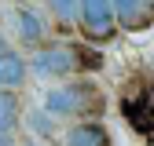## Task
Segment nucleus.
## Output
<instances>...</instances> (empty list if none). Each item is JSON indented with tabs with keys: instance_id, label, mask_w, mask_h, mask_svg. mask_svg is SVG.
Returning <instances> with one entry per match:
<instances>
[{
	"instance_id": "nucleus-1",
	"label": "nucleus",
	"mask_w": 154,
	"mask_h": 146,
	"mask_svg": "<svg viewBox=\"0 0 154 146\" xmlns=\"http://www.w3.org/2000/svg\"><path fill=\"white\" fill-rule=\"evenodd\" d=\"M85 66H103V59L95 51L81 48V44H44L41 51L33 55V73H41V77H66L73 69H85Z\"/></svg>"
},
{
	"instance_id": "nucleus-2",
	"label": "nucleus",
	"mask_w": 154,
	"mask_h": 146,
	"mask_svg": "<svg viewBox=\"0 0 154 146\" xmlns=\"http://www.w3.org/2000/svg\"><path fill=\"white\" fill-rule=\"evenodd\" d=\"M44 106L48 113L55 117H81L88 110H99V88L92 84H63L44 95Z\"/></svg>"
},
{
	"instance_id": "nucleus-3",
	"label": "nucleus",
	"mask_w": 154,
	"mask_h": 146,
	"mask_svg": "<svg viewBox=\"0 0 154 146\" xmlns=\"http://www.w3.org/2000/svg\"><path fill=\"white\" fill-rule=\"evenodd\" d=\"M77 18H81V29L88 33V40H110L118 26H114V7L110 0H77Z\"/></svg>"
},
{
	"instance_id": "nucleus-4",
	"label": "nucleus",
	"mask_w": 154,
	"mask_h": 146,
	"mask_svg": "<svg viewBox=\"0 0 154 146\" xmlns=\"http://www.w3.org/2000/svg\"><path fill=\"white\" fill-rule=\"evenodd\" d=\"M147 4H154V0H110V7H114V15H118V22L128 26V29H143L150 18H154Z\"/></svg>"
},
{
	"instance_id": "nucleus-5",
	"label": "nucleus",
	"mask_w": 154,
	"mask_h": 146,
	"mask_svg": "<svg viewBox=\"0 0 154 146\" xmlns=\"http://www.w3.org/2000/svg\"><path fill=\"white\" fill-rule=\"evenodd\" d=\"M66 146H110V135H106V128L99 121H85V124L70 128Z\"/></svg>"
},
{
	"instance_id": "nucleus-6",
	"label": "nucleus",
	"mask_w": 154,
	"mask_h": 146,
	"mask_svg": "<svg viewBox=\"0 0 154 146\" xmlns=\"http://www.w3.org/2000/svg\"><path fill=\"white\" fill-rule=\"evenodd\" d=\"M22 77H26V62H22V55L0 48V88H15V84H22Z\"/></svg>"
},
{
	"instance_id": "nucleus-7",
	"label": "nucleus",
	"mask_w": 154,
	"mask_h": 146,
	"mask_svg": "<svg viewBox=\"0 0 154 146\" xmlns=\"http://www.w3.org/2000/svg\"><path fill=\"white\" fill-rule=\"evenodd\" d=\"M15 26H18V36H22L26 44H37L44 36V26H41V15L29 11V7H18L15 11Z\"/></svg>"
},
{
	"instance_id": "nucleus-8",
	"label": "nucleus",
	"mask_w": 154,
	"mask_h": 146,
	"mask_svg": "<svg viewBox=\"0 0 154 146\" xmlns=\"http://www.w3.org/2000/svg\"><path fill=\"white\" fill-rule=\"evenodd\" d=\"M18 121V95L0 88V135H8Z\"/></svg>"
},
{
	"instance_id": "nucleus-9",
	"label": "nucleus",
	"mask_w": 154,
	"mask_h": 146,
	"mask_svg": "<svg viewBox=\"0 0 154 146\" xmlns=\"http://www.w3.org/2000/svg\"><path fill=\"white\" fill-rule=\"evenodd\" d=\"M51 11L59 18H73L77 15V0H51Z\"/></svg>"
},
{
	"instance_id": "nucleus-10",
	"label": "nucleus",
	"mask_w": 154,
	"mask_h": 146,
	"mask_svg": "<svg viewBox=\"0 0 154 146\" xmlns=\"http://www.w3.org/2000/svg\"><path fill=\"white\" fill-rule=\"evenodd\" d=\"M143 106H147V113L154 117V84H150V91H147V95H143Z\"/></svg>"
},
{
	"instance_id": "nucleus-11",
	"label": "nucleus",
	"mask_w": 154,
	"mask_h": 146,
	"mask_svg": "<svg viewBox=\"0 0 154 146\" xmlns=\"http://www.w3.org/2000/svg\"><path fill=\"white\" fill-rule=\"evenodd\" d=\"M0 48H4V33H0Z\"/></svg>"
},
{
	"instance_id": "nucleus-12",
	"label": "nucleus",
	"mask_w": 154,
	"mask_h": 146,
	"mask_svg": "<svg viewBox=\"0 0 154 146\" xmlns=\"http://www.w3.org/2000/svg\"><path fill=\"white\" fill-rule=\"evenodd\" d=\"M0 146H8V139H0Z\"/></svg>"
}]
</instances>
